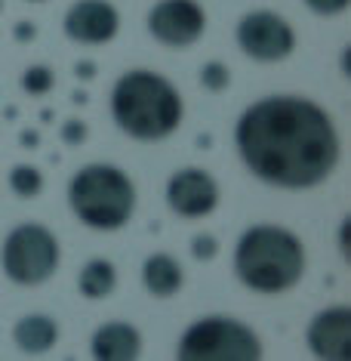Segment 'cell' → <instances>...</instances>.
I'll list each match as a JSON object with an SVG mask.
<instances>
[{"instance_id":"6","label":"cell","mask_w":351,"mask_h":361,"mask_svg":"<svg viewBox=\"0 0 351 361\" xmlns=\"http://www.w3.org/2000/svg\"><path fill=\"white\" fill-rule=\"evenodd\" d=\"M59 266V244L50 228L19 226L4 241V269L15 284H40Z\"/></svg>"},{"instance_id":"13","label":"cell","mask_w":351,"mask_h":361,"mask_svg":"<svg viewBox=\"0 0 351 361\" xmlns=\"http://www.w3.org/2000/svg\"><path fill=\"white\" fill-rule=\"evenodd\" d=\"M142 278H145V287H148L154 297H173L179 287H182V269H179V262L173 257H167V253H154V257L145 259Z\"/></svg>"},{"instance_id":"21","label":"cell","mask_w":351,"mask_h":361,"mask_svg":"<svg viewBox=\"0 0 351 361\" xmlns=\"http://www.w3.org/2000/svg\"><path fill=\"white\" fill-rule=\"evenodd\" d=\"M62 139H65L68 145H80V142L87 139V124H84V121H65Z\"/></svg>"},{"instance_id":"18","label":"cell","mask_w":351,"mask_h":361,"mask_svg":"<svg viewBox=\"0 0 351 361\" xmlns=\"http://www.w3.org/2000/svg\"><path fill=\"white\" fill-rule=\"evenodd\" d=\"M200 84L210 90V93H222V90L231 84V75H228V68L222 62H207L200 68Z\"/></svg>"},{"instance_id":"24","label":"cell","mask_w":351,"mask_h":361,"mask_svg":"<svg viewBox=\"0 0 351 361\" xmlns=\"http://www.w3.org/2000/svg\"><path fill=\"white\" fill-rule=\"evenodd\" d=\"M31 35H34V28H31V25H19V28H15V37H19V40H28Z\"/></svg>"},{"instance_id":"11","label":"cell","mask_w":351,"mask_h":361,"mask_svg":"<svg viewBox=\"0 0 351 361\" xmlns=\"http://www.w3.org/2000/svg\"><path fill=\"white\" fill-rule=\"evenodd\" d=\"M308 346L317 358L330 361H351V309L333 306L308 327Z\"/></svg>"},{"instance_id":"27","label":"cell","mask_w":351,"mask_h":361,"mask_svg":"<svg viewBox=\"0 0 351 361\" xmlns=\"http://www.w3.org/2000/svg\"><path fill=\"white\" fill-rule=\"evenodd\" d=\"M0 6H4V0H0Z\"/></svg>"},{"instance_id":"5","label":"cell","mask_w":351,"mask_h":361,"mask_svg":"<svg viewBox=\"0 0 351 361\" xmlns=\"http://www.w3.org/2000/svg\"><path fill=\"white\" fill-rule=\"evenodd\" d=\"M179 358L185 361H256L262 358V343L247 324L231 318H203L189 327L179 343Z\"/></svg>"},{"instance_id":"1","label":"cell","mask_w":351,"mask_h":361,"mask_svg":"<svg viewBox=\"0 0 351 361\" xmlns=\"http://www.w3.org/2000/svg\"><path fill=\"white\" fill-rule=\"evenodd\" d=\"M234 139L253 173L283 188L324 183L339 161V136L326 111L293 96H274L247 109Z\"/></svg>"},{"instance_id":"14","label":"cell","mask_w":351,"mask_h":361,"mask_svg":"<svg viewBox=\"0 0 351 361\" xmlns=\"http://www.w3.org/2000/svg\"><path fill=\"white\" fill-rule=\"evenodd\" d=\"M13 336L25 352L37 355V352H46V349L56 346V340H59V327H56V322L46 318V315H28L15 324Z\"/></svg>"},{"instance_id":"12","label":"cell","mask_w":351,"mask_h":361,"mask_svg":"<svg viewBox=\"0 0 351 361\" xmlns=\"http://www.w3.org/2000/svg\"><path fill=\"white\" fill-rule=\"evenodd\" d=\"M142 352V336L133 324L111 322L102 324L93 336V355L99 361H133Z\"/></svg>"},{"instance_id":"9","label":"cell","mask_w":351,"mask_h":361,"mask_svg":"<svg viewBox=\"0 0 351 361\" xmlns=\"http://www.w3.org/2000/svg\"><path fill=\"white\" fill-rule=\"evenodd\" d=\"M167 201L179 216H189V219L207 216L219 204L216 179L203 173V170H179L167 185Z\"/></svg>"},{"instance_id":"8","label":"cell","mask_w":351,"mask_h":361,"mask_svg":"<svg viewBox=\"0 0 351 361\" xmlns=\"http://www.w3.org/2000/svg\"><path fill=\"white\" fill-rule=\"evenodd\" d=\"M207 16L194 0H160L148 16L151 35L167 47H191L203 35Z\"/></svg>"},{"instance_id":"20","label":"cell","mask_w":351,"mask_h":361,"mask_svg":"<svg viewBox=\"0 0 351 361\" xmlns=\"http://www.w3.org/2000/svg\"><path fill=\"white\" fill-rule=\"evenodd\" d=\"M305 6L314 13H321V16H336L348 6V0H305Z\"/></svg>"},{"instance_id":"10","label":"cell","mask_w":351,"mask_h":361,"mask_svg":"<svg viewBox=\"0 0 351 361\" xmlns=\"http://www.w3.org/2000/svg\"><path fill=\"white\" fill-rule=\"evenodd\" d=\"M120 16L108 0H77L65 16V35L80 44H105L117 35Z\"/></svg>"},{"instance_id":"17","label":"cell","mask_w":351,"mask_h":361,"mask_svg":"<svg viewBox=\"0 0 351 361\" xmlns=\"http://www.w3.org/2000/svg\"><path fill=\"white\" fill-rule=\"evenodd\" d=\"M53 71L46 68V65H31V68L22 75V87H25V93L31 96H40V93H50L53 87Z\"/></svg>"},{"instance_id":"26","label":"cell","mask_w":351,"mask_h":361,"mask_svg":"<svg viewBox=\"0 0 351 361\" xmlns=\"http://www.w3.org/2000/svg\"><path fill=\"white\" fill-rule=\"evenodd\" d=\"M28 4H44V0H28Z\"/></svg>"},{"instance_id":"2","label":"cell","mask_w":351,"mask_h":361,"mask_svg":"<svg viewBox=\"0 0 351 361\" xmlns=\"http://www.w3.org/2000/svg\"><path fill=\"white\" fill-rule=\"evenodd\" d=\"M114 121L133 139H163L182 121V99L170 80L151 71H129L114 84Z\"/></svg>"},{"instance_id":"19","label":"cell","mask_w":351,"mask_h":361,"mask_svg":"<svg viewBox=\"0 0 351 361\" xmlns=\"http://www.w3.org/2000/svg\"><path fill=\"white\" fill-rule=\"evenodd\" d=\"M191 253L198 259H213L219 253V241L213 235H198V238H194V244H191Z\"/></svg>"},{"instance_id":"23","label":"cell","mask_w":351,"mask_h":361,"mask_svg":"<svg viewBox=\"0 0 351 361\" xmlns=\"http://www.w3.org/2000/svg\"><path fill=\"white\" fill-rule=\"evenodd\" d=\"M22 145L34 149V145H37V133H34V130H25V133H22Z\"/></svg>"},{"instance_id":"7","label":"cell","mask_w":351,"mask_h":361,"mask_svg":"<svg viewBox=\"0 0 351 361\" xmlns=\"http://www.w3.org/2000/svg\"><path fill=\"white\" fill-rule=\"evenodd\" d=\"M238 44H241L243 53L253 56V59L277 62V59H287V56L293 53L296 35H293V28L277 13L259 10V13H250V16L241 19Z\"/></svg>"},{"instance_id":"25","label":"cell","mask_w":351,"mask_h":361,"mask_svg":"<svg viewBox=\"0 0 351 361\" xmlns=\"http://www.w3.org/2000/svg\"><path fill=\"white\" fill-rule=\"evenodd\" d=\"M339 238H342V250L348 253V223H342V232H339Z\"/></svg>"},{"instance_id":"15","label":"cell","mask_w":351,"mask_h":361,"mask_svg":"<svg viewBox=\"0 0 351 361\" xmlns=\"http://www.w3.org/2000/svg\"><path fill=\"white\" fill-rule=\"evenodd\" d=\"M114 284H117V272H114V266L108 259H89L84 266V272H80V293L89 300L108 297L114 290Z\"/></svg>"},{"instance_id":"22","label":"cell","mask_w":351,"mask_h":361,"mask_svg":"<svg viewBox=\"0 0 351 361\" xmlns=\"http://www.w3.org/2000/svg\"><path fill=\"white\" fill-rule=\"evenodd\" d=\"M75 75H77L80 80L96 78V65H93V62H77V71H75Z\"/></svg>"},{"instance_id":"16","label":"cell","mask_w":351,"mask_h":361,"mask_svg":"<svg viewBox=\"0 0 351 361\" xmlns=\"http://www.w3.org/2000/svg\"><path fill=\"white\" fill-rule=\"evenodd\" d=\"M10 185L15 195H22V198H34V195L44 188V176H40V170L28 167V164H19V167H13L10 173Z\"/></svg>"},{"instance_id":"3","label":"cell","mask_w":351,"mask_h":361,"mask_svg":"<svg viewBox=\"0 0 351 361\" xmlns=\"http://www.w3.org/2000/svg\"><path fill=\"white\" fill-rule=\"evenodd\" d=\"M234 269L241 281L259 293L290 290L302 278L305 250L299 238L277 226H253L234 250Z\"/></svg>"},{"instance_id":"4","label":"cell","mask_w":351,"mask_h":361,"mask_svg":"<svg viewBox=\"0 0 351 361\" xmlns=\"http://www.w3.org/2000/svg\"><path fill=\"white\" fill-rule=\"evenodd\" d=\"M68 201L71 210L80 216V223L111 232L129 219L136 207V188L124 170L96 164V167H84L71 179Z\"/></svg>"}]
</instances>
